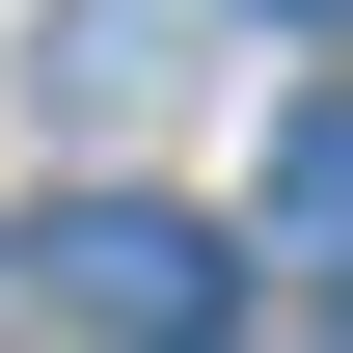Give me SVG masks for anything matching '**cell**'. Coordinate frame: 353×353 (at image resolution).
<instances>
[{"instance_id":"obj_1","label":"cell","mask_w":353,"mask_h":353,"mask_svg":"<svg viewBox=\"0 0 353 353\" xmlns=\"http://www.w3.org/2000/svg\"><path fill=\"white\" fill-rule=\"evenodd\" d=\"M0 272H28V299L54 326H82V353H218V218H190V190H54V218L28 245H0Z\"/></svg>"},{"instance_id":"obj_2","label":"cell","mask_w":353,"mask_h":353,"mask_svg":"<svg viewBox=\"0 0 353 353\" xmlns=\"http://www.w3.org/2000/svg\"><path fill=\"white\" fill-rule=\"evenodd\" d=\"M272 28H353V0H272Z\"/></svg>"}]
</instances>
